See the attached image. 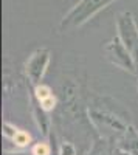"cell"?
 Wrapping results in <instances>:
<instances>
[{"label": "cell", "instance_id": "7a4b0ae2", "mask_svg": "<svg viewBox=\"0 0 138 155\" xmlns=\"http://www.w3.org/2000/svg\"><path fill=\"white\" fill-rule=\"evenodd\" d=\"M14 138H16L17 143H19V144H22V146H23V144H27L28 141H30V137H28V135H25V134H17V132H16Z\"/></svg>", "mask_w": 138, "mask_h": 155}, {"label": "cell", "instance_id": "5b68a950", "mask_svg": "<svg viewBox=\"0 0 138 155\" xmlns=\"http://www.w3.org/2000/svg\"><path fill=\"white\" fill-rule=\"evenodd\" d=\"M48 93H50V92H48V88H47V87H39V88H37V96H39L41 99L48 98V96H50Z\"/></svg>", "mask_w": 138, "mask_h": 155}, {"label": "cell", "instance_id": "6da1fadb", "mask_svg": "<svg viewBox=\"0 0 138 155\" xmlns=\"http://www.w3.org/2000/svg\"><path fill=\"white\" fill-rule=\"evenodd\" d=\"M112 2H115V0H81L64 17L62 28L78 27V25L84 23L85 20H89L92 16H95L98 11H101L103 8L110 5Z\"/></svg>", "mask_w": 138, "mask_h": 155}, {"label": "cell", "instance_id": "3957f363", "mask_svg": "<svg viewBox=\"0 0 138 155\" xmlns=\"http://www.w3.org/2000/svg\"><path fill=\"white\" fill-rule=\"evenodd\" d=\"M42 106H44V109H47V110L53 109V107H54V98H53V96H48V98L42 99Z\"/></svg>", "mask_w": 138, "mask_h": 155}, {"label": "cell", "instance_id": "277c9868", "mask_svg": "<svg viewBox=\"0 0 138 155\" xmlns=\"http://www.w3.org/2000/svg\"><path fill=\"white\" fill-rule=\"evenodd\" d=\"M48 153V147L44 144H39L34 147V155H47Z\"/></svg>", "mask_w": 138, "mask_h": 155}]
</instances>
